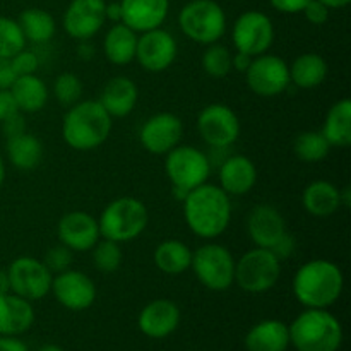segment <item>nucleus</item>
Masks as SVG:
<instances>
[{
  "instance_id": "1",
  "label": "nucleus",
  "mask_w": 351,
  "mask_h": 351,
  "mask_svg": "<svg viewBox=\"0 0 351 351\" xmlns=\"http://www.w3.org/2000/svg\"><path fill=\"white\" fill-rule=\"evenodd\" d=\"M184 219L189 230L202 240H215L228 230L232 221V201L219 185L202 184L187 192Z\"/></svg>"
},
{
  "instance_id": "2",
  "label": "nucleus",
  "mask_w": 351,
  "mask_h": 351,
  "mask_svg": "<svg viewBox=\"0 0 351 351\" xmlns=\"http://www.w3.org/2000/svg\"><path fill=\"white\" fill-rule=\"evenodd\" d=\"M345 276L338 264L328 259H312L302 264L291 281L295 298L305 308H329L339 300Z\"/></svg>"
},
{
  "instance_id": "3",
  "label": "nucleus",
  "mask_w": 351,
  "mask_h": 351,
  "mask_svg": "<svg viewBox=\"0 0 351 351\" xmlns=\"http://www.w3.org/2000/svg\"><path fill=\"white\" fill-rule=\"evenodd\" d=\"M113 119L98 99H79L62 120V137L75 151L98 149L112 134Z\"/></svg>"
},
{
  "instance_id": "4",
  "label": "nucleus",
  "mask_w": 351,
  "mask_h": 351,
  "mask_svg": "<svg viewBox=\"0 0 351 351\" xmlns=\"http://www.w3.org/2000/svg\"><path fill=\"white\" fill-rule=\"evenodd\" d=\"M290 346L297 351H339L343 345V326L329 308H305L293 319Z\"/></svg>"
},
{
  "instance_id": "5",
  "label": "nucleus",
  "mask_w": 351,
  "mask_h": 351,
  "mask_svg": "<svg viewBox=\"0 0 351 351\" xmlns=\"http://www.w3.org/2000/svg\"><path fill=\"white\" fill-rule=\"evenodd\" d=\"M149 223V211L141 199L123 195L113 199L98 218L101 239L117 243L132 242L143 235Z\"/></svg>"
},
{
  "instance_id": "6",
  "label": "nucleus",
  "mask_w": 351,
  "mask_h": 351,
  "mask_svg": "<svg viewBox=\"0 0 351 351\" xmlns=\"http://www.w3.org/2000/svg\"><path fill=\"white\" fill-rule=\"evenodd\" d=\"M211 170L209 156L195 146L178 144L165 154V173L171 184V192L180 201H184L192 189L206 184Z\"/></svg>"
},
{
  "instance_id": "7",
  "label": "nucleus",
  "mask_w": 351,
  "mask_h": 351,
  "mask_svg": "<svg viewBox=\"0 0 351 351\" xmlns=\"http://www.w3.org/2000/svg\"><path fill=\"white\" fill-rule=\"evenodd\" d=\"M182 33L197 45L218 43L226 33V14L216 0H191L178 12Z\"/></svg>"
},
{
  "instance_id": "8",
  "label": "nucleus",
  "mask_w": 351,
  "mask_h": 351,
  "mask_svg": "<svg viewBox=\"0 0 351 351\" xmlns=\"http://www.w3.org/2000/svg\"><path fill=\"white\" fill-rule=\"evenodd\" d=\"M235 257L221 243L209 242L192 250L191 269L211 291H226L235 283Z\"/></svg>"
},
{
  "instance_id": "9",
  "label": "nucleus",
  "mask_w": 351,
  "mask_h": 351,
  "mask_svg": "<svg viewBox=\"0 0 351 351\" xmlns=\"http://www.w3.org/2000/svg\"><path fill=\"white\" fill-rule=\"evenodd\" d=\"M281 276V261L264 247L247 250L235 261V283L240 290L252 295L266 293L276 287Z\"/></svg>"
},
{
  "instance_id": "10",
  "label": "nucleus",
  "mask_w": 351,
  "mask_h": 351,
  "mask_svg": "<svg viewBox=\"0 0 351 351\" xmlns=\"http://www.w3.org/2000/svg\"><path fill=\"white\" fill-rule=\"evenodd\" d=\"M197 132L211 149H228L239 141L242 125L233 108L225 103H211L199 112Z\"/></svg>"
},
{
  "instance_id": "11",
  "label": "nucleus",
  "mask_w": 351,
  "mask_h": 351,
  "mask_svg": "<svg viewBox=\"0 0 351 351\" xmlns=\"http://www.w3.org/2000/svg\"><path fill=\"white\" fill-rule=\"evenodd\" d=\"M232 41L237 51L252 57L267 53L274 43L273 21L261 10H245L233 23Z\"/></svg>"
},
{
  "instance_id": "12",
  "label": "nucleus",
  "mask_w": 351,
  "mask_h": 351,
  "mask_svg": "<svg viewBox=\"0 0 351 351\" xmlns=\"http://www.w3.org/2000/svg\"><path fill=\"white\" fill-rule=\"evenodd\" d=\"M10 291L29 302L43 300L51 290L53 274L48 271L43 261L31 256L16 257L7 267Z\"/></svg>"
},
{
  "instance_id": "13",
  "label": "nucleus",
  "mask_w": 351,
  "mask_h": 351,
  "mask_svg": "<svg viewBox=\"0 0 351 351\" xmlns=\"http://www.w3.org/2000/svg\"><path fill=\"white\" fill-rule=\"evenodd\" d=\"M250 91L261 98H274L283 95L290 82V67L287 60L273 53H263L252 58L245 72Z\"/></svg>"
},
{
  "instance_id": "14",
  "label": "nucleus",
  "mask_w": 351,
  "mask_h": 351,
  "mask_svg": "<svg viewBox=\"0 0 351 351\" xmlns=\"http://www.w3.org/2000/svg\"><path fill=\"white\" fill-rule=\"evenodd\" d=\"M178 45L173 34L163 27L144 31L137 36L136 62L147 72H165L175 64Z\"/></svg>"
},
{
  "instance_id": "15",
  "label": "nucleus",
  "mask_w": 351,
  "mask_h": 351,
  "mask_svg": "<svg viewBox=\"0 0 351 351\" xmlns=\"http://www.w3.org/2000/svg\"><path fill=\"white\" fill-rule=\"evenodd\" d=\"M184 136V122L178 115L160 112L151 115L139 130V143L147 153L165 156L180 144Z\"/></svg>"
},
{
  "instance_id": "16",
  "label": "nucleus",
  "mask_w": 351,
  "mask_h": 351,
  "mask_svg": "<svg viewBox=\"0 0 351 351\" xmlns=\"http://www.w3.org/2000/svg\"><path fill=\"white\" fill-rule=\"evenodd\" d=\"M50 293L67 311L82 312L95 304L98 291L95 281L88 274L71 267L64 273L55 274Z\"/></svg>"
},
{
  "instance_id": "17",
  "label": "nucleus",
  "mask_w": 351,
  "mask_h": 351,
  "mask_svg": "<svg viewBox=\"0 0 351 351\" xmlns=\"http://www.w3.org/2000/svg\"><path fill=\"white\" fill-rule=\"evenodd\" d=\"M105 0H71L65 9L62 24L72 40L86 41L105 26Z\"/></svg>"
},
{
  "instance_id": "18",
  "label": "nucleus",
  "mask_w": 351,
  "mask_h": 351,
  "mask_svg": "<svg viewBox=\"0 0 351 351\" xmlns=\"http://www.w3.org/2000/svg\"><path fill=\"white\" fill-rule=\"evenodd\" d=\"M57 239L72 252H89L101 239L98 219L86 211L65 213L58 219Z\"/></svg>"
},
{
  "instance_id": "19",
  "label": "nucleus",
  "mask_w": 351,
  "mask_h": 351,
  "mask_svg": "<svg viewBox=\"0 0 351 351\" xmlns=\"http://www.w3.org/2000/svg\"><path fill=\"white\" fill-rule=\"evenodd\" d=\"M182 321L180 307L170 298H156L143 307L137 317V328L146 338L165 339L173 335Z\"/></svg>"
},
{
  "instance_id": "20",
  "label": "nucleus",
  "mask_w": 351,
  "mask_h": 351,
  "mask_svg": "<svg viewBox=\"0 0 351 351\" xmlns=\"http://www.w3.org/2000/svg\"><path fill=\"white\" fill-rule=\"evenodd\" d=\"M287 232L283 215L271 204H257L247 216V233L256 247L271 249Z\"/></svg>"
},
{
  "instance_id": "21",
  "label": "nucleus",
  "mask_w": 351,
  "mask_h": 351,
  "mask_svg": "<svg viewBox=\"0 0 351 351\" xmlns=\"http://www.w3.org/2000/svg\"><path fill=\"white\" fill-rule=\"evenodd\" d=\"M219 187L228 195H245L256 187L257 168L249 156L228 154L218 168Z\"/></svg>"
},
{
  "instance_id": "22",
  "label": "nucleus",
  "mask_w": 351,
  "mask_h": 351,
  "mask_svg": "<svg viewBox=\"0 0 351 351\" xmlns=\"http://www.w3.org/2000/svg\"><path fill=\"white\" fill-rule=\"evenodd\" d=\"M122 23L136 33L161 27L170 12V0H120Z\"/></svg>"
},
{
  "instance_id": "23",
  "label": "nucleus",
  "mask_w": 351,
  "mask_h": 351,
  "mask_svg": "<svg viewBox=\"0 0 351 351\" xmlns=\"http://www.w3.org/2000/svg\"><path fill=\"white\" fill-rule=\"evenodd\" d=\"M36 321L33 302L12 293L0 295V336H21Z\"/></svg>"
},
{
  "instance_id": "24",
  "label": "nucleus",
  "mask_w": 351,
  "mask_h": 351,
  "mask_svg": "<svg viewBox=\"0 0 351 351\" xmlns=\"http://www.w3.org/2000/svg\"><path fill=\"white\" fill-rule=\"evenodd\" d=\"M137 99L139 89L136 82L127 75H115L103 86L98 101L112 119H123L134 112Z\"/></svg>"
},
{
  "instance_id": "25",
  "label": "nucleus",
  "mask_w": 351,
  "mask_h": 351,
  "mask_svg": "<svg viewBox=\"0 0 351 351\" xmlns=\"http://www.w3.org/2000/svg\"><path fill=\"white\" fill-rule=\"evenodd\" d=\"M247 351H287L290 348V329L278 319H264L247 331L243 339Z\"/></svg>"
},
{
  "instance_id": "26",
  "label": "nucleus",
  "mask_w": 351,
  "mask_h": 351,
  "mask_svg": "<svg viewBox=\"0 0 351 351\" xmlns=\"http://www.w3.org/2000/svg\"><path fill=\"white\" fill-rule=\"evenodd\" d=\"M302 206L314 218H329L341 209L339 189L329 180H314L304 189Z\"/></svg>"
},
{
  "instance_id": "27",
  "label": "nucleus",
  "mask_w": 351,
  "mask_h": 351,
  "mask_svg": "<svg viewBox=\"0 0 351 351\" xmlns=\"http://www.w3.org/2000/svg\"><path fill=\"white\" fill-rule=\"evenodd\" d=\"M137 36L134 29H130L127 24L115 23L105 34L103 40V51L110 64L119 65H129L130 62L136 60V48H137Z\"/></svg>"
},
{
  "instance_id": "28",
  "label": "nucleus",
  "mask_w": 351,
  "mask_h": 351,
  "mask_svg": "<svg viewBox=\"0 0 351 351\" xmlns=\"http://www.w3.org/2000/svg\"><path fill=\"white\" fill-rule=\"evenodd\" d=\"M154 266L168 276H180L191 269L192 250L185 242L177 239L163 240L153 252Z\"/></svg>"
},
{
  "instance_id": "29",
  "label": "nucleus",
  "mask_w": 351,
  "mask_h": 351,
  "mask_svg": "<svg viewBox=\"0 0 351 351\" xmlns=\"http://www.w3.org/2000/svg\"><path fill=\"white\" fill-rule=\"evenodd\" d=\"M9 89L19 106V112L23 113H36L43 110L50 96L48 86L36 74L17 75Z\"/></svg>"
},
{
  "instance_id": "30",
  "label": "nucleus",
  "mask_w": 351,
  "mask_h": 351,
  "mask_svg": "<svg viewBox=\"0 0 351 351\" xmlns=\"http://www.w3.org/2000/svg\"><path fill=\"white\" fill-rule=\"evenodd\" d=\"M5 153L14 168L29 171L40 167V163L43 161L45 149L41 141L26 130V132L19 134V136L7 139Z\"/></svg>"
},
{
  "instance_id": "31",
  "label": "nucleus",
  "mask_w": 351,
  "mask_h": 351,
  "mask_svg": "<svg viewBox=\"0 0 351 351\" xmlns=\"http://www.w3.org/2000/svg\"><path fill=\"white\" fill-rule=\"evenodd\" d=\"M290 82L300 89H314L328 77V62L322 55L305 51L290 65Z\"/></svg>"
},
{
  "instance_id": "32",
  "label": "nucleus",
  "mask_w": 351,
  "mask_h": 351,
  "mask_svg": "<svg viewBox=\"0 0 351 351\" xmlns=\"http://www.w3.org/2000/svg\"><path fill=\"white\" fill-rule=\"evenodd\" d=\"M322 134L331 147H348L351 144V99H338L328 110Z\"/></svg>"
},
{
  "instance_id": "33",
  "label": "nucleus",
  "mask_w": 351,
  "mask_h": 351,
  "mask_svg": "<svg viewBox=\"0 0 351 351\" xmlns=\"http://www.w3.org/2000/svg\"><path fill=\"white\" fill-rule=\"evenodd\" d=\"M21 31H23L26 41L34 45H47L57 31V23L48 10L40 7H29L23 10L17 17Z\"/></svg>"
},
{
  "instance_id": "34",
  "label": "nucleus",
  "mask_w": 351,
  "mask_h": 351,
  "mask_svg": "<svg viewBox=\"0 0 351 351\" xmlns=\"http://www.w3.org/2000/svg\"><path fill=\"white\" fill-rule=\"evenodd\" d=\"M293 151L297 158L304 163H319L326 160L331 151V144L321 130H305L297 136L293 143Z\"/></svg>"
},
{
  "instance_id": "35",
  "label": "nucleus",
  "mask_w": 351,
  "mask_h": 351,
  "mask_svg": "<svg viewBox=\"0 0 351 351\" xmlns=\"http://www.w3.org/2000/svg\"><path fill=\"white\" fill-rule=\"evenodd\" d=\"M91 259L96 269L103 274H112L120 269L123 261V252L120 243L113 240L99 239L91 250Z\"/></svg>"
},
{
  "instance_id": "36",
  "label": "nucleus",
  "mask_w": 351,
  "mask_h": 351,
  "mask_svg": "<svg viewBox=\"0 0 351 351\" xmlns=\"http://www.w3.org/2000/svg\"><path fill=\"white\" fill-rule=\"evenodd\" d=\"M202 69L209 77L223 79L232 72V51L225 45H208L201 58Z\"/></svg>"
},
{
  "instance_id": "37",
  "label": "nucleus",
  "mask_w": 351,
  "mask_h": 351,
  "mask_svg": "<svg viewBox=\"0 0 351 351\" xmlns=\"http://www.w3.org/2000/svg\"><path fill=\"white\" fill-rule=\"evenodd\" d=\"M26 48V38L17 19L0 16V57L10 58Z\"/></svg>"
},
{
  "instance_id": "38",
  "label": "nucleus",
  "mask_w": 351,
  "mask_h": 351,
  "mask_svg": "<svg viewBox=\"0 0 351 351\" xmlns=\"http://www.w3.org/2000/svg\"><path fill=\"white\" fill-rule=\"evenodd\" d=\"M82 91V81L77 74L74 72H62L55 77L53 81V96L62 106L69 108L74 103L81 99Z\"/></svg>"
},
{
  "instance_id": "39",
  "label": "nucleus",
  "mask_w": 351,
  "mask_h": 351,
  "mask_svg": "<svg viewBox=\"0 0 351 351\" xmlns=\"http://www.w3.org/2000/svg\"><path fill=\"white\" fill-rule=\"evenodd\" d=\"M41 261L48 267V271L55 276V274L71 269L72 261H74V252L71 249H67L65 245H62V243H58V245H53L51 249H48Z\"/></svg>"
},
{
  "instance_id": "40",
  "label": "nucleus",
  "mask_w": 351,
  "mask_h": 351,
  "mask_svg": "<svg viewBox=\"0 0 351 351\" xmlns=\"http://www.w3.org/2000/svg\"><path fill=\"white\" fill-rule=\"evenodd\" d=\"M10 65H12L14 74L17 75H29V74H36L38 67H40V58H38L36 51L33 50H26L23 48L21 51H17L14 57L9 58Z\"/></svg>"
},
{
  "instance_id": "41",
  "label": "nucleus",
  "mask_w": 351,
  "mask_h": 351,
  "mask_svg": "<svg viewBox=\"0 0 351 351\" xmlns=\"http://www.w3.org/2000/svg\"><path fill=\"white\" fill-rule=\"evenodd\" d=\"M329 10L331 9H328V7H326L322 2H319V0H311V2L304 7L302 14H304L305 19H307L311 24L322 26V24L328 23Z\"/></svg>"
},
{
  "instance_id": "42",
  "label": "nucleus",
  "mask_w": 351,
  "mask_h": 351,
  "mask_svg": "<svg viewBox=\"0 0 351 351\" xmlns=\"http://www.w3.org/2000/svg\"><path fill=\"white\" fill-rule=\"evenodd\" d=\"M295 247H297V242H295L293 237H291L288 232H285L283 235L274 242V245L271 247L269 250L281 261V263H283V261L290 259V257L293 256Z\"/></svg>"
},
{
  "instance_id": "43",
  "label": "nucleus",
  "mask_w": 351,
  "mask_h": 351,
  "mask_svg": "<svg viewBox=\"0 0 351 351\" xmlns=\"http://www.w3.org/2000/svg\"><path fill=\"white\" fill-rule=\"evenodd\" d=\"M2 132H3V136H5V139L26 132V120H24V113L19 112V113H16V115L9 117L7 120H3Z\"/></svg>"
},
{
  "instance_id": "44",
  "label": "nucleus",
  "mask_w": 351,
  "mask_h": 351,
  "mask_svg": "<svg viewBox=\"0 0 351 351\" xmlns=\"http://www.w3.org/2000/svg\"><path fill=\"white\" fill-rule=\"evenodd\" d=\"M16 113H19V106H17L10 89H0V123Z\"/></svg>"
},
{
  "instance_id": "45",
  "label": "nucleus",
  "mask_w": 351,
  "mask_h": 351,
  "mask_svg": "<svg viewBox=\"0 0 351 351\" xmlns=\"http://www.w3.org/2000/svg\"><path fill=\"white\" fill-rule=\"evenodd\" d=\"M311 0H269L271 5L283 14H298Z\"/></svg>"
},
{
  "instance_id": "46",
  "label": "nucleus",
  "mask_w": 351,
  "mask_h": 351,
  "mask_svg": "<svg viewBox=\"0 0 351 351\" xmlns=\"http://www.w3.org/2000/svg\"><path fill=\"white\" fill-rule=\"evenodd\" d=\"M16 74L12 71L9 58L0 57V89H9L12 86Z\"/></svg>"
},
{
  "instance_id": "47",
  "label": "nucleus",
  "mask_w": 351,
  "mask_h": 351,
  "mask_svg": "<svg viewBox=\"0 0 351 351\" xmlns=\"http://www.w3.org/2000/svg\"><path fill=\"white\" fill-rule=\"evenodd\" d=\"M0 351H29L19 336H0Z\"/></svg>"
},
{
  "instance_id": "48",
  "label": "nucleus",
  "mask_w": 351,
  "mask_h": 351,
  "mask_svg": "<svg viewBox=\"0 0 351 351\" xmlns=\"http://www.w3.org/2000/svg\"><path fill=\"white\" fill-rule=\"evenodd\" d=\"M252 55L243 53V51H235V53H232V71L245 74L247 69L252 64Z\"/></svg>"
},
{
  "instance_id": "49",
  "label": "nucleus",
  "mask_w": 351,
  "mask_h": 351,
  "mask_svg": "<svg viewBox=\"0 0 351 351\" xmlns=\"http://www.w3.org/2000/svg\"><path fill=\"white\" fill-rule=\"evenodd\" d=\"M105 17L110 23H122V5L120 2H106Z\"/></svg>"
},
{
  "instance_id": "50",
  "label": "nucleus",
  "mask_w": 351,
  "mask_h": 351,
  "mask_svg": "<svg viewBox=\"0 0 351 351\" xmlns=\"http://www.w3.org/2000/svg\"><path fill=\"white\" fill-rule=\"evenodd\" d=\"M77 57L81 58V60H91V58H95L96 55V48L95 45L89 43V40L86 41H77Z\"/></svg>"
},
{
  "instance_id": "51",
  "label": "nucleus",
  "mask_w": 351,
  "mask_h": 351,
  "mask_svg": "<svg viewBox=\"0 0 351 351\" xmlns=\"http://www.w3.org/2000/svg\"><path fill=\"white\" fill-rule=\"evenodd\" d=\"M9 291H10L9 274H7V269H0V295L9 293Z\"/></svg>"
},
{
  "instance_id": "52",
  "label": "nucleus",
  "mask_w": 351,
  "mask_h": 351,
  "mask_svg": "<svg viewBox=\"0 0 351 351\" xmlns=\"http://www.w3.org/2000/svg\"><path fill=\"white\" fill-rule=\"evenodd\" d=\"M319 2L324 3L328 9H343V7H346L351 0H319Z\"/></svg>"
},
{
  "instance_id": "53",
  "label": "nucleus",
  "mask_w": 351,
  "mask_h": 351,
  "mask_svg": "<svg viewBox=\"0 0 351 351\" xmlns=\"http://www.w3.org/2000/svg\"><path fill=\"white\" fill-rule=\"evenodd\" d=\"M339 195H341V208H350L351 206V189L350 187L339 189Z\"/></svg>"
},
{
  "instance_id": "54",
  "label": "nucleus",
  "mask_w": 351,
  "mask_h": 351,
  "mask_svg": "<svg viewBox=\"0 0 351 351\" xmlns=\"http://www.w3.org/2000/svg\"><path fill=\"white\" fill-rule=\"evenodd\" d=\"M36 351H65V350L60 348L58 345H50V343H48V345L40 346V348H38Z\"/></svg>"
},
{
  "instance_id": "55",
  "label": "nucleus",
  "mask_w": 351,
  "mask_h": 351,
  "mask_svg": "<svg viewBox=\"0 0 351 351\" xmlns=\"http://www.w3.org/2000/svg\"><path fill=\"white\" fill-rule=\"evenodd\" d=\"M3 180H5V163H3L2 156H0V187L3 185Z\"/></svg>"
}]
</instances>
